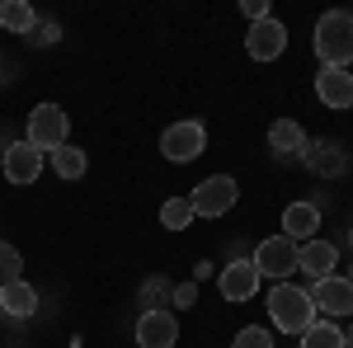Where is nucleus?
I'll return each instance as SVG.
<instances>
[{
	"label": "nucleus",
	"mask_w": 353,
	"mask_h": 348,
	"mask_svg": "<svg viewBox=\"0 0 353 348\" xmlns=\"http://www.w3.org/2000/svg\"><path fill=\"white\" fill-rule=\"evenodd\" d=\"M269 146L278 151V156H297V151H306V132H301V123L278 118V123L269 127Z\"/></svg>",
	"instance_id": "dca6fc26"
},
{
	"label": "nucleus",
	"mask_w": 353,
	"mask_h": 348,
	"mask_svg": "<svg viewBox=\"0 0 353 348\" xmlns=\"http://www.w3.org/2000/svg\"><path fill=\"white\" fill-rule=\"evenodd\" d=\"M203 146H208V132H203V123H174V127H165V136H161L165 161H174V165L198 161V156H203Z\"/></svg>",
	"instance_id": "0eeeda50"
},
{
	"label": "nucleus",
	"mask_w": 353,
	"mask_h": 348,
	"mask_svg": "<svg viewBox=\"0 0 353 348\" xmlns=\"http://www.w3.org/2000/svg\"><path fill=\"white\" fill-rule=\"evenodd\" d=\"M33 33H38V43H43V48H48V43H57V24H38Z\"/></svg>",
	"instance_id": "a878e982"
},
{
	"label": "nucleus",
	"mask_w": 353,
	"mask_h": 348,
	"mask_svg": "<svg viewBox=\"0 0 353 348\" xmlns=\"http://www.w3.org/2000/svg\"><path fill=\"white\" fill-rule=\"evenodd\" d=\"M245 52L254 57V61H278V57L288 52V28L278 24V19H259V24H250L245 33Z\"/></svg>",
	"instance_id": "6e6552de"
},
{
	"label": "nucleus",
	"mask_w": 353,
	"mask_h": 348,
	"mask_svg": "<svg viewBox=\"0 0 353 348\" xmlns=\"http://www.w3.org/2000/svg\"><path fill=\"white\" fill-rule=\"evenodd\" d=\"M19 278H24V254H19L14 245L0 240V287H5V283H19Z\"/></svg>",
	"instance_id": "4be33fe9"
},
{
	"label": "nucleus",
	"mask_w": 353,
	"mask_h": 348,
	"mask_svg": "<svg viewBox=\"0 0 353 348\" xmlns=\"http://www.w3.org/2000/svg\"><path fill=\"white\" fill-rule=\"evenodd\" d=\"M52 165H57V174H61V179H81L90 161H85L81 146H71V141H66V146H57V151H52Z\"/></svg>",
	"instance_id": "6ab92c4d"
},
{
	"label": "nucleus",
	"mask_w": 353,
	"mask_h": 348,
	"mask_svg": "<svg viewBox=\"0 0 353 348\" xmlns=\"http://www.w3.org/2000/svg\"><path fill=\"white\" fill-rule=\"evenodd\" d=\"M297 240H288V236H269V240H259L254 249V259L250 264L259 268V278H278V283H288V273H297Z\"/></svg>",
	"instance_id": "20e7f679"
},
{
	"label": "nucleus",
	"mask_w": 353,
	"mask_h": 348,
	"mask_svg": "<svg viewBox=\"0 0 353 348\" xmlns=\"http://www.w3.org/2000/svg\"><path fill=\"white\" fill-rule=\"evenodd\" d=\"M179 339V325L170 311H141V320H137V344L141 348H174Z\"/></svg>",
	"instance_id": "f8f14e48"
},
{
	"label": "nucleus",
	"mask_w": 353,
	"mask_h": 348,
	"mask_svg": "<svg viewBox=\"0 0 353 348\" xmlns=\"http://www.w3.org/2000/svg\"><path fill=\"white\" fill-rule=\"evenodd\" d=\"M66 113H61V104H38L33 113H28V146H38V151H57V146H66Z\"/></svg>",
	"instance_id": "39448f33"
},
{
	"label": "nucleus",
	"mask_w": 353,
	"mask_h": 348,
	"mask_svg": "<svg viewBox=\"0 0 353 348\" xmlns=\"http://www.w3.org/2000/svg\"><path fill=\"white\" fill-rule=\"evenodd\" d=\"M311 292V306H316V316H330V320H339V316H353V278H321L316 287H306Z\"/></svg>",
	"instance_id": "423d86ee"
},
{
	"label": "nucleus",
	"mask_w": 353,
	"mask_h": 348,
	"mask_svg": "<svg viewBox=\"0 0 353 348\" xmlns=\"http://www.w3.org/2000/svg\"><path fill=\"white\" fill-rule=\"evenodd\" d=\"M0 28H10V33H33V28H38L33 5H28V0H5V5H0Z\"/></svg>",
	"instance_id": "a211bd4d"
},
{
	"label": "nucleus",
	"mask_w": 353,
	"mask_h": 348,
	"mask_svg": "<svg viewBox=\"0 0 353 348\" xmlns=\"http://www.w3.org/2000/svg\"><path fill=\"white\" fill-rule=\"evenodd\" d=\"M334 264H339V249L330 240H306L297 249V268L306 278H316V283H321V278H334Z\"/></svg>",
	"instance_id": "ddd939ff"
},
{
	"label": "nucleus",
	"mask_w": 353,
	"mask_h": 348,
	"mask_svg": "<svg viewBox=\"0 0 353 348\" xmlns=\"http://www.w3.org/2000/svg\"><path fill=\"white\" fill-rule=\"evenodd\" d=\"M0 311L14 316V320H24V316L38 311V292L28 287L24 278H19V283H5V287H0Z\"/></svg>",
	"instance_id": "2eb2a0df"
},
{
	"label": "nucleus",
	"mask_w": 353,
	"mask_h": 348,
	"mask_svg": "<svg viewBox=\"0 0 353 348\" xmlns=\"http://www.w3.org/2000/svg\"><path fill=\"white\" fill-rule=\"evenodd\" d=\"M349 19H353V10H349Z\"/></svg>",
	"instance_id": "c85d7f7f"
},
{
	"label": "nucleus",
	"mask_w": 353,
	"mask_h": 348,
	"mask_svg": "<svg viewBox=\"0 0 353 348\" xmlns=\"http://www.w3.org/2000/svg\"><path fill=\"white\" fill-rule=\"evenodd\" d=\"M344 348H353V325H349V329H344Z\"/></svg>",
	"instance_id": "bb28decb"
},
{
	"label": "nucleus",
	"mask_w": 353,
	"mask_h": 348,
	"mask_svg": "<svg viewBox=\"0 0 353 348\" xmlns=\"http://www.w3.org/2000/svg\"><path fill=\"white\" fill-rule=\"evenodd\" d=\"M236 198H241V184H236L231 174H212V179H203V184L189 193L193 216H226L236 207Z\"/></svg>",
	"instance_id": "7ed1b4c3"
},
{
	"label": "nucleus",
	"mask_w": 353,
	"mask_h": 348,
	"mask_svg": "<svg viewBox=\"0 0 353 348\" xmlns=\"http://www.w3.org/2000/svg\"><path fill=\"white\" fill-rule=\"evenodd\" d=\"M306 156V165L316 170V174H325V179H334V174H344V151L334 146V141H316L311 151H301Z\"/></svg>",
	"instance_id": "f3484780"
},
{
	"label": "nucleus",
	"mask_w": 353,
	"mask_h": 348,
	"mask_svg": "<svg viewBox=\"0 0 353 348\" xmlns=\"http://www.w3.org/2000/svg\"><path fill=\"white\" fill-rule=\"evenodd\" d=\"M316 231H321V207L316 203H292L283 212V236L288 240H311Z\"/></svg>",
	"instance_id": "4468645a"
},
{
	"label": "nucleus",
	"mask_w": 353,
	"mask_h": 348,
	"mask_svg": "<svg viewBox=\"0 0 353 348\" xmlns=\"http://www.w3.org/2000/svg\"><path fill=\"white\" fill-rule=\"evenodd\" d=\"M316 94H321V104L325 108H353V76L349 71H339V66H321L316 71Z\"/></svg>",
	"instance_id": "9b49d317"
},
{
	"label": "nucleus",
	"mask_w": 353,
	"mask_h": 348,
	"mask_svg": "<svg viewBox=\"0 0 353 348\" xmlns=\"http://www.w3.org/2000/svg\"><path fill=\"white\" fill-rule=\"evenodd\" d=\"M316 57H321V66H339V71L353 66V19H349V10L321 14V24H316Z\"/></svg>",
	"instance_id": "f03ea898"
},
{
	"label": "nucleus",
	"mask_w": 353,
	"mask_h": 348,
	"mask_svg": "<svg viewBox=\"0 0 353 348\" xmlns=\"http://www.w3.org/2000/svg\"><path fill=\"white\" fill-rule=\"evenodd\" d=\"M38 174H43V151L28 141H10L5 146V179L10 184H38Z\"/></svg>",
	"instance_id": "1a4fd4ad"
},
{
	"label": "nucleus",
	"mask_w": 353,
	"mask_h": 348,
	"mask_svg": "<svg viewBox=\"0 0 353 348\" xmlns=\"http://www.w3.org/2000/svg\"><path fill=\"white\" fill-rule=\"evenodd\" d=\"M349 240H353V231H349Z\"/></svg>",
	"instance_id": "c756f323"
},
{
	"label": "nucleus",
	"mask_w": 353,
	"mask_h": 348,
	"mask_svg": "<svg viewBox=\"0 0 353 348\" xmlns=\"http://www.w3.org/2000/svg\"><path fill=\"white\" fill-rule=\"evenodd\" d=\"M259 283L264 278H259V268L250 264V259H236V264H226L217 273V287H221L226 301H250V296L259 292Z\"/></svg>",
	"instance_id": "9d476101"
},
{
	"label": "nucleus",
	"mask_w": 353,
	"mask_h": 348,
	"mask_svg": "<svg viewBox=\"0 0 353 348\" xmlns=\"http://www.w3.org/2000/svg\"><path fill=\"white\" fill-rule=\"evenodd\" d=\"M193 301H198V287H193V283L174 287V306H193Z\"/></svg>",
	"instance_id": "393cba45"
},
{
	"label": "nucleus",
	"mask_w": 353,
	"mask_h": 348,
	"mask_svg": "<svg viewBox=\"0 0 353 348\" xmlns=\"http://www.w3.org/2000/svg\"><path fill=\"white\" fill-rule=\"evenodd\" d=\"M71 348H81V339H76V344H71Z\"/></svg>",
	"instance_id": "cd10ccee"
},
{
	"label": "nucleus",
	"mask_w": 353,
	"mask_h": 348,
	"mask_svg": "<svg viewBox=\"0 0 353 348\" xmlns=\"http://www.w3.org/2000/svg\"><path fill=\"white\" fill-rule=\"evenodd\" d=\"M301 348H344V334H339V325L316 320L311 329H301Z\"/></svg>",
	"instance_id": "aec40b11"
},
{
	"label": "nucleus",
	"mask_w": 353,
	"mask_h": 348,
	"mask_svg": "<svg viewBox=\"0 0 353 348\" xmlns=\"http://www.w3.org/2000/svg\"><path fill=\"white\" fill-rule=\"evenodd\" d=\"M269 320H273V329H283V334H301V329H311V325H316L311 292L297 287V283H278V287L269 292Z\"/></svg>",
	"instance_id": "f257e3e1"
},
{
	"label": "nucleus",
	"mask_w": 353,
	"mask_h": 348,
	"mask_svg": "<svg viewBox=\"0 0 353 348\" xmlns=\"http://www.w3.org/2000/svg\"><path fill=\"white\" fill-rule=\"evenodd\" d=\"M231 348H273V334L264 329V325H245Z\"/></svg>",
	"instance_id": "5701e85b"
},
{
	"label": "nucleus",
	"mask_w": 353,
	"mask_h": 348,
	"mask_svg": "<svg viewBox=\"0 0 353 348\" xmlns=\"http://www.w3.org/2000/svg\"><path fill=\"white\" fill-rule=\"evenodd\" d=\"M189 221H193V203L189 198H170V203L161 207V226L165 231H184Z\"/></svg>",
	"instance_id": "412c9836"
},
{
	"label": "nucleus",
	"mask_w": 353,
	"mask_h": 348,
	"mask_svg": "<svg viewBox=\"0 0 353 348\" xmlns=\"http://www.w3.org/2000/svg\"><path fill=\"white\" fill-rule=\"evenodd\" d=\"M241 10L250 14V24H259V19H269V0H245Z\"/></svg>",
	"instance_id": "b1692460"
}]
</instances>
